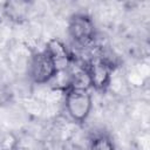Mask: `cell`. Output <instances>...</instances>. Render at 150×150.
<instances>
[{
    "label": "cell",
    "instance_id": "6da1fadb",
    "mask_svg": "<svg viewBox=\"0 0 150 150\" xmlns=\"http://www.w3.org/2000/svg\"><path fill=\"white\" fill-rule=\"evenodd\" d=\"M64 104L68 115L75 122L83 123L88 118L93 108L91 95L86 89L70 88L66 91Z\"/></svg>",
    "mask_w": 150,
    "mask_h": 150
},
{
    "label": "cell",
    "instance_id": "7a4b0ae2",
    "mask_svg": "<svg viewBox=\"0 0 150 150\" xmlns=\"http://www.w3.org/2000/svg\"><path fill=\"white\" fill-rule=\"evenodd\" d=\"M68 33L74 42L87 46L95 39L94 21L87 14L76 13L71 15L68 21Z\"/></svg>",
    "mask_w": 150,
    "mask_h": 150
},
{
    "label": "cell",
    "instance_id": "3957f363",
    "mask_svg": "<svg viewBox=\"0 0 150 150\" xmlns=\"http://www.w3.org/2000/svg\"><path fill=\"white\" fill-rule=\"evenodd\" d=\"M57 71L54 61L45 50L33 55L29 64V76L34 83H48L55 77Z\"/></svg>",
    "mask_w": 150,
    "mask_h": 150
},
{
    "label": "cell",
    "instance_id": "277c9868",
    "mask_svg": "<svg viewBox=\"0 0 150 150\" xmlns=\"http://www.w3.org/2000/svg\"><path fill=\"white\" fill-rule=\"evenodd\" d=\"M86 69L89 77L90 87L96 90H104L109 86L112 66L108 61L103 59L93 61L88 66H86Z\"/></svg>",
    "mask_w": 150,
    "mask_h": 150
},
{
    "label": "cell",
    "instance_id": "5b68a950",
    "mask_svg": "<svg viewBox=\"0 0 150 150\" xmlns=\"http://www.w3.org/2000/svg\"><path fill=\"white\" fill-rule=\"evenodd\" d=\"M45 52L52 57L59 71L67 70L73 62L71 54L69 53L67 46L60 39H50L46 45Z\"/></svg>",
    "mask_w": 150,
    "mask_h": 150
},
{
    "label": "cell",
    "instance_id": "8992f818",
    "mask_svg": "<svg viewBox=\"0 0 150 150\" xmlns=\"http://www.w3.org/2000/svg\"><path fill=\"white\" fill-rule=\"evenodd\" d=\"M30 2L25 0H11L4 4V13L8 18V20L21 23L23 22L29 13Z\"/></svg>",
    "mask_w": 150,
    "mask_h": 150
},
{
    "label": "cell",
    "instance_id": "52a82bcc",
    "mask_svg": "<svg viewBox=\"0 0 150 150\" xmlns=\"http://www.w3.org/2000/svg\"><path fill=\"white\" fill-rule=\"evenodd\" d=\"M88 150H115V145L109 136L101 134L91 138Z\"/></svg>",
    "mask_w": 150,
    "mask_h": 150
},
{
    "label": "cell",
    "instance_id": "ba28073f",
    "mask_svg": "<svg viewBox=\"0 0 150 150\" xmlns=\"http://www.w3.org/2000/svg\"><path fill=\"white\" fill-rule=\"evenodd\" d=\"M19 141L12 132H7L0 138V150H16Z\"/></svg>",
    "mask_w": 150,
    "mask_h": 150
},
{
    "label": "cell",
    "instance_id": "9c48e42d",
    "mask_svg": "<svg viewBox=\"0 0 150 150\" xmlns=\"http://www.w3.org/2000/svg\"><path fill=\"white\" fill-rule=\"evenodd\" d=\"M77 150H82V149H77Z\"/></svg>",
    "mask_w": 150,
    "mask_h": 150
}]
</instances>
